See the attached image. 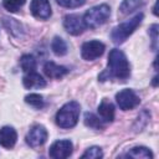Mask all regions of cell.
I'll use <instances>...</instances> for the list:
<instances>
[{"mask_svg":"<svg viewBox=\"0 0 159 159\" xmlns=\"http://www.w3.org/2000/svg\"><path fill=\"white\" fill-rule=\"evenodd\" d=\"M130 75V66L123 51L118 48H113L109 51L108 55V65L107 70H104L99 76V81H106L109 78H118V80H127Z\"/></svg>","mask_w":159,"mask_h":159,"instance_id":"6da1fadb","label":"cell"},{"mask_svg":"<svg viewBox=\"0 0 159 159\" xmlns=\"http://www.w3.org/2000/svg\"><path fill=\"white\" fill-rule=\"evenodd\" d=\"M80 112H81L80 103H77L76 101L67 102L66 104H63L57 111L56 118H55L56 119V124L60 128H63V129L73 128L78 122Z\"/></svg>","mask_w":159,"mask_h":159,"instance_id":"7a4b0ae2","label":"cell"},{"mask_svg":"<svg viewBox=\"0 0 159 159\" xmlns=\"http://www.w3.org/2000/svg\"><path fill=\"white\" fill-rule=\"evenodd\" d=\"M111 15V7L107 4H99L88 9L82 16L83 24L88 29H96L103 25Z\"/></svg>","mask_w":159,"mask_h":159,"instance_id":"3957f363","label":"cell"},{"mask_svg":"<svg viewBox=\"0 0 159 159\" xmlns=\"http://www.w3.org/2000/svg\"><path fill=\"white\" fill-rule=\"evenodd\" d=\"M143 17H144V15H143L142 12H139V14H137L135 16H133L130 20H128V21H125V22H122L120 25L116 26V27L112 30V32H111V39H112V41H113L114 43H117V45L123 43V42L135 31V29L142 24Z\"/></svg>","mask_w":159,"mask_h":159,"instance_id":"277c9868","label":"cell"},{"mask_svg":"<svg viewBox=\"0 0 159 159\" xmlns=\"http://www.w3.org/2000/svg\"><path fill=\"white\" fill-rule=\"evenodd\" d=\"M116 101H117L118 107L122 111L133 109L137 106H139V103H140V99L137 96V93L133 89H129V88H124V89L119 91L116 94Z\"/></svg>","mask_w":159,"mask_h":159,"instance_id":"5b68a950","label":"cell"},{"mask_svg":"<svg viewBox=\"0 0 159 159\" xmlns=\"http://www.w3.org/2000/svg\"><path fill=\"white\" fill-rule=\"evenodd\" d=\"M104 48H106L104 43L98 40L87 41L81 47V56L86 61H93L103 55Z\"/></svg>","mask_w":159,"mask_h":159,"instance_id":"8992f818","label":"cell"},{"mask_svg":"<svg viewBox=\"0 0 159 159\" xmlns=\"http://www.w3.org/2000/svg\"><path fill=\"white\" fill-rule=\"evenodd\" d=\"M73 144L68 139L56 140L48 149V155L53 159H66L72 154Z\"/></svg>","mask_w":159,"mask_h":159,"instance_id":"52a82bcc","label":"cell"},{"mask_svg":"<svg viewBox=\"0 0 159 159\" xmlns=\"http://www.w3.org/2000/svg\"><path fill=\"white\" fill-rule=\"evenodd\" d=\"M46 139H47V130L43 125H40V124L34 125L26 134V143L31 148L41 147L46 142Z\"/></svg>","mask_w":159,"mask_h":159,"instance_id":"ba28073f","label":"cell"},{"mask_svg":"<svg viewBox=\"0 0 159 159\" xmlns=\"http://www.w3.org/2000/svg\"><path fill=\"white\" fill-rule=\"evenodd\" d=\"M63 27L70 35H73V36L82 34L83 30L86 29L83 20H82V16H80L78 14L66 15L63 19Z\"/></svg>","mask_w":159,"mask_h":159,"instance_id":"9c48e42d","label":"cell"},{"mask_svg":"<svg viewBox=\"0 0 159 159\" xmlns=\"http://www.w3.org/2000/svg\"><path fill=\"white\" fill-rule=\"evenodd\" d=\"M30 11L36 19L41 20H47L52 14L48 0H31Z\"/></svg>","mask_w":159,"mask_h":159,"instance_id":"30bf717a","label":"cell"},{"mask_svg":"<svg viewBox=\"0 0 159 159\" xmlns=\"http://www.w3.org/2000/svg\"><path fill=\"white\" fill-rule=\"evenodd\" d=\"M17 139V133L12 127H2L0 129V145L4 148H12L16 143Z\"/></svg>","mask_w":159,"mask_h":159,"instance_id":"8fae6325","label":"cell"},{"mask_svg":"<svg viewBox=\"0 0 159 159\" xmlns=\"http://www.w3.org/2000/svg\"><path fill=\"white\" fill-rule=\"evenodd\" d=\"M43 72L45 75L48 77V78H55V80H58V78H62L65 75L68 73V70L63 66H60V65H56L55 62L52 61H48L45 63L43 66Z\"/></svg>","mask_w":159,"mask_h":159,"instance_id":"7c38bea8","label":"cell"},{"mask_svg":"<svg viewBox=\"0 0 159 159\" xmlns=\"http://www.w3.org/2000/svg\"><path fill=\"white\" fill-rule=\"evenodd\" d=\"M22 83L27 89H34V88H42L46 86V81L43 80L42 76H40L36 72H29L24 76Z\"/></svg>","mask_w":159,"mask_h":159,"instance_id":"4fadbf2b","label":"cell"},{"mask_svg":"<svg viewBox=\"0 0 159 159\" xmlns=\"http://www.w3.org/2000/svg\"><path fill=\"white\" fill-rule=\"evenodd\" d=\"M98 114L99 118L106 122V123H111L114 119V106L112 102L103 99L101 102V104L98 106Z\"/></svg>","mask_w":159,"mask_h":159,"instance_id":"5bb4252c","label":"cell"},{"mask_svg":"<svg viewBox=\"0 0 159 159\" xmlns=\"http://www.w3.org/2000/svg\"><path fill=\"white\" fill-rule=\"evenodd\" d=\"M124 157L135 158V159H138V158L152 159V158H153V153H152L148 148H145V147H134V148L129 149V150L124 154Z\"/></svg>","mask_w":159,"mask_h":159,"instance_id":"9a60e30c","label":"cell"},{"mask_svg":"<svg viewBox=\"0 0 159 159\" xmlns=\"http://www.w3.org/2000/svg\"><path fill=\"white\" fill-rule=\"evenodd\" d=\"M143 5H144L143 0H123L122 4L119 5V10L122 14L128 15V14H132L133 11L138 10Z\"/></svg>","mask_w":159,"mask_h":159,"instance_id":"2e32d148","label":"cell"},{"mask_svg":"<svg viewBox=\"0 0 159 159\" xmlns=\"http://www.w3.org/2000/svg\"><path fill=\"white\" fill-rule=\"evenodd\" d=\"M51 48H52L53 53L57 55V56H63V55L67 53V43L60 36L53 37V40L51 42Z\"/></svg>","mask_w":159,"mask_h":159,"instance_id":"e0dca14e","label":"cell"},{"mask_svg":"<svg viewBox=\"0 0 159 159\" xmlns=\"http://www.w3.org/2000/svg\"><path fill=\"white\" fill-rule=\"evenodd\" d=\"M20 66L24 72H35L36 70V60L31 55H22L20 58Z\"/></svg>","mask_w":159,"mask_h":159,"instance_id":"ac0fdd59","label":"cell"},{"mask_svg":"<svg viewBox=\"0 0 159 159\" xmlns=\"http://www.w3.org/2000/svg\"><path fill=\"white\" fill-rule=\"evenodd\" d=\"M84 124L93 129H103L104 128V122L96 114L88 113V112L84 114Z\"/></svg>","mask_w":159,"mask_h":159,"instance_id":"d6986e66","label":"cell"},{"mask_svg":"<svg viewBox=\"0 0 159 159\" xmlns=\"http://www.w3.org/2000/svg\"><path fill=\"white\" fill-rule=\"evenodd\" d=\"M25 102L27 104H30L31 107L36 108V109H41L43 107V97L39 93H30L25 97Z\"/></svg>","mask_w":159,"mask_h":159,"instance_id":"ffe728a7","label":"cell"},{"mask_svg":"<svg viewBox=\"0 0 159 159\" xmlns=\"http://www.w3.org/2000/svg\"><path fill=\"white\" fill-rule=\"evenodd\" d=\"M2 24H4V26L12 34V35H15V36H20V34H21V25L15 20V19H4V21H2Z\"/></svg>","mask_w":159,"mask_h":159,"instance_id":"44dd1931","label":"cell"},{"mask_svg":"<svg viewBox=\"0 0 159 159\" xmlns=\"http://www.w3.org/2000/svg\"><path fill=\"white\" fill-rule=\"evenodd\" d=\"M24 4L25 0H2V6L10 12H16Z\"/></svg>","mask_w":159,"mask_h":159,"instance_id":"7402d4cb","label":"cell"},{"mask_svg":"<svg viewBox=\"0 0 159 159\" xmlns=\"http://www.w3.org/2000/svg\"><path fill=\"white\" fill-rule=\"evenodd\" d=\"M102 157L103 153L99 147H91L82 154V158H88V159H99Z\"/></svg>","mask_w":159,"mask_h":159,"instance_id":"603a6c76","label":"cell"},{"mask_svg":"<svg viewBox=\"0 0 159 159\" xmlns=\"http://www.w3.org/2000/svg\"><path fill=\"white\" fill-rule=\"evenodd\" d=\"M56 2L60 5V6H63V7H68V9H73V7H80L82 6L86 0H56Z\"/></svg>","mask_w":159,"mask_h":159,"instance_id":"cb8c5ba5","label":"cell"},{"mask_svg":"<svg viewBox=\"0 0 159 159\" xmlns=\"http://www.w3.org/2000/svg\"><path fill=\"white\" fill-rule=\"evenodd\" d=\"M149 34H150L152 40H153V48H155V46H157V40H158V25H157V24H154V25L150 26Z\"/></svg>","mask_w":159,"mask_h":159,"instance_id":"d4e9b609","label":"cell"},{"mask_svg":"<svg viewBox=\"0 0 159 159\" xmlns=\"http://www.w3.org/2000/svg\"><path fill=\"white\" fill-rule=\"evenodd\" d=\"M158 84V77L155 76L154 78H153V86H157Z\"/></svg>","mask_w":159,"mask_h":159,"instance_id":"484cf974","label":"cell"}]
</instances>
